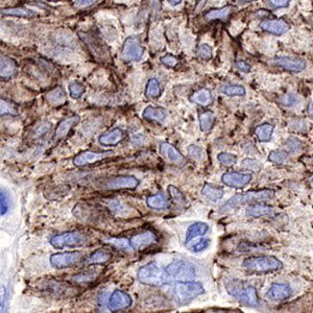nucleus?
I'll return each instance as SVG.
<instances>
[{"mask_svg": "<svg viewBox=\"0 0 313 313\" xmlns=\"http://www.w3.org/2000/svg\"><path fill=\"white\" fill-rule=\"evenodd\" d=\"M209 231V225L205 222H195L192 223L187 230L186 238H185V244L190 243L193 239H195L198 236H204Z\"/></svg>", "mask_w": 313, "mask_h": 313, "instance_id": "22", "label": "nucleus"}, {"mask_svg": "<svg viewBox=\"0 0 313 313\" xmlns=\"http://www.w3.org/2000/svg\"><path fill=\"white\" fill-rule=\"evenodd\" d=\"M18 114V108L16 104L12 101H9L7 99H2V116L6 115H17Z\"/></svg>", "mask_w": 313, "mask_h": 313, "instance_id": "39", "label": "nucleus"}, {"mask_svg": "<svg viewBox=\"0 0 313 313\" xmlns=\"http://www.w3.org/2000/svg\"><path fill=\"white\" fill-rule=\"evenodd\" d=\"M224 286L227 294L235 298L242 305L253 308L259 306V297L254 286L233 278L225 280Z\"/></svg>", "mask_w": 313, "mask_h": 313, "instance_id": "1", "label": "nucleus"}, {"mask_svg": "<svg viewBox=\"0 0 313 313\" xmlns=\"http://www.w3.org/2000/svg\"><path fill=\"white\" fill-rule=\"evenodd\" d=\"M138 280L144 285L154 287H160L166 284H169L172 281L166 269L160 267L155 262L146 264L139 269Z\"/></svg>", "mask_w": 313, "mask_h": 313, "instance_id": "3", "label": "nucleus"}, {"mask_svg": "<svg viewBox=\"0 0 313 313\" xmlns=\"http://www.w3.org/2000/svg\"><path fill=\"white\" fill-rule=\"evenodd\" d=\"M5 297H6V288H2V311H4V305H5Z\"/></svg>", "mask_w": 313, "mask_h": 313, "instance_id": "54", "label": "nucleus"}, {"mask_svg": "<svg viewBox=\"0 0 313 313\" xmlns=\"http://www.w3.org/2000/svg\"><path fill=\"white\" fill-rule=\"evenodd\" d=\"M50 128H51V124H50L49 122L45 121L44 123H42V124L40 125V127L37 128V130H36V132H35L36 137H37V138H39V137H43L44 135H46V134L49 132Z\"/></svg>", "mask_w": 313, "mask_h": 313, "instance_id": "48", "label": "nucleus"}, {"mask_svg": "<svg viewBox=\"0 0 313 313\" xmlns=\"http://www.w3.org/2000/svg\"><path fill=\"white\" fill-rule=\"evenodd\" d=\"M97 274L95 273H82V274H79L77 276H74L73 277V280L78 282V283H82V282H89L91 280H93L95 277H96Z\"/></svg>", "mask_w": 313, "mask_h": 313, "instance_id": "49", "label": "nucleus"}, {"mask_svg": "<svg viewBox=\"0 0 313 313\" xmlns=\"http://www.w3.org/2000/svg\"><path fill=\"white\" fill-rule=\"evenodd\" d=\"M312 182H313V178H312Z\"/></svg>", "mask_w": 313, "mask_h": 313, "instance_id": "59", "label": "nucleus"}, {"mask_svg": "<svg viewBox=\"0 0 313 313\" xmlns=\"http://www.w3.org/2000/svg\"><path fill=\"white\" fill-rule=\"evenodd\" d=\"M209 244H210V240H209V239H201L198 242H196L191 247V250L194 253L203 252V250H205L209 246Z\"/></svg>", "mask_w": 313, "mask_h": 313, "instance_id": "50", "label": "nucleus"}, {"mask_svg": "<svg viewBox=\"0 0 313 313\" xmlns=\"http://www.w3.org/2000/svg\"><path fill=\"white\" fill-rule=\"evenodd\" d=\"M111 155V152H103V153H96V152H82L74 157L73 164L76 167H83L93 163H96L100 160L108 158Z\"/></svg>", "mask_w": 313, "mask_h": 313, "instance_id": "15", "label": "nucleus"}, {"mask_svg": "<svg viewBox=\"0 0 313 313\" xmlns=\"http://www.w3.org/2000/svg\"><path fill=\"white\" fill-rule=\"evenodd\" d=\"M80 118L78 115H71L67 118H65L64 120H62L58 128L55 129V133H54V136H55V139L56 140H62L64 139L68 134L69 132L73 129V127H75L76 124H78Z\"/></svg>", "mask_w": 313, "mask_h": 313, "instance_id": "18", "label": "nucleus"}, {"mask_svg": "<svg viewBox=\"0 0 313 313\" xmlns=\"http://www.w3.org/2000/svg\"><path fill=\"white\" fill-rule=\"evenodd\" d=\"M220 91L226 96H244L246 93L245 88L241 85H225Z\"/></svg>", "mask_w": 313, "mask_h": 313, "instance_id": "35", "label": "nucleus"}, {"mask_svg": "<svg viewBox=\"0 0 313 313\" xmlns=\"http://www.w3.org/2000/svg\"><path fill=\"white\" fill-rule=\"evenodd\" d=\"M202 194L207 197L209 201L217 202L223 196V189L220 187H216L214 185L206 184L202 189Z\"/></svg>", "mask_w": 313, "mask_h": 313, "instance_id": "31", "label": "nucleus"}, {"mask_svg": "<svg viewBox=\"0 0 313 313\" xmlns=\"http://www.w3.org/2000/svg\"><path fill=\"white\" fill-rule=\"evenodd\" d=\"M160 153L172 163L182 164L185 162V157L175 148L173 144L163 142L160 144Z\"/></svg>", "mask_w": 313, "mask_h": 313, "instance_id": "19", "label": "nucleus"}, {"mask_svg": "<svg viewBox=\"0 0 313 313\" xmlns=\"http://www.w3.org/2000/svg\"><path fill=\"white\" fill-rule=\"evenodd\" d=\"M236 67L239 71L241 72H244V73H247L250 71V65L248 64L247 62L245 61H242V60H238L236 62Z\"/></svg>", "mask_w": 313, "mask_h": 313, "instance_id": "52", "label": "nucleus"}, {"mask_svg": "<svg viewBox=\"0 0 313 313\" xmlns=\"http://www.w3.org/2000/svg\"><path fill=\"white\" fill-rule=\"evenodd\" d=\"M167 2H168V4L172 5L173 7H176L182 3V0H167Z\"/></svg>", "mask_w": 313, "mask_h": 313, "instance_id": "56", "label": "nucleus"}, {"mask_svg": "<svg viewBox=\"0 0 313 313\" xmlns=\"http://www.w3.org/2000/svg\"><path fill=\"white\" fill-rule=\"evenodd\" d=\"M140 182L133 176H120L115 177L103 184V188L109 190H120V189H135L139 186Z\"/></svg>", "mask_w": 313, "mask_h": 313, "instance_id": "10", "label": "nucleus"}, {"mask_svg": "<svg viewBox=\"0 0 313 313\" xmlns=\"http://www.w3.org/2000/svg\"><path fill=\"white\" fill-rule=\"evenodd\" d=\"M112 258V254L109 252L108 249L104 248H99L95 252L89 256L83 263L85 265H93V264H102L108 262Z\"/></svg>", "mask_w": 313, "mask_h": 313, "instance_id": "26", "label": "nucleus"}, {"mask_svg": "<svg viewBox=\"0 0 313 313\" xmlns=\"http://www.w3.org/2000/svg\"><path fill=\"white\" fill-rule=\"evenodd\" d=\"M274 213V209L266 206V205H261V204H256L250 206L247 210L246 214L250 217H261V216H266V215H271Z\"/></svg>", "mask_w": 313, "mask_h": 313, "instance_id": "29", "label": "nucleus"}, {"mask_svg": "<svg viewBox=\"0 0 313 313\" xmlns=\"http://www.w3.org/2000/svg\"><path fill=\"white\" fill-rule=\"evenodd\" d=\"M188 152H189L190 156L193 157L194 159H201V157H202V150L195 145L189 146V148H188Z\"/></svg>", "mask_w": 313, "mask_h": 313, "instance_id": "53", "label": "nucleus"}, {"mask_svg": "<svg viewBox=\"0 0 313 313\" xmlns=\"http://www.w3.org/2000/svg\"><path fill=\"white\" fill-rule=\"evenodd\" d=\"M160 61L163 65H165L166 67H169V68H176L179 63L178 59L173 54H165L164 56L160 59Z\"/></svg>", "mask_w": 313, "mask_h": 313, "instance_id": "45", "label": "nucleus"}, {"mask_svg": "<svg viewBox=\"0 0 313 313\" xmlns=\"http://www.w3.org/2000/svg\"><path fill=\"white\" fill-rule=\"evenodd\" d=\"M165 269L172 280L180 282L193 281L196 276L195 266L192 263L184 260L174 261L169 265H167Z\"/></svg>", "mask_w": 313, "mask_h": 313, "instance_id": "6", "label": "nucleus"}, {"mask_svg": "<svg viewBox=\"0 0 313 313\" xmlns=\"http://www.w3.org/2000/svg\"><path fill=\"white\" fill-rule=\"evenodd\" d=\"M292 294V289L288 284L275 283L270 286L267 291V298L271 301L287 300Z\"/></svg>", "mask_w": 313, "mask_h": 313, "instance_id": "17", "label": "nucleus"}, {"mask_svg": "<svg viewBox=\"0 0 313 313\" xmlns=\"http://www.w3.org/2000/svg\"><path fill=\"white\" fill-rule=\"evenodd\" d=\"M215 115L211 111H205L200 114L198 120H200V127L203 132H209L215 123Z\"/></svg>", "mask_w": 313, "mask_h": 313, "instance_id": "33", "label": "nucleus"}, {"mask_svg": "<svg viewBox=\"0 0 313 313\" xmlns=\"http://www.w3.org/2000/svg\"><path fill=\"white\" fill-rule=\"evenodd\" d=\"M2 16H12V17L31 19V18L36 17L37 13L30 9L17 7V8H8V9L2 10Z\"/></svg>", "mask_w": 313, "mask_h": 313, "instance_id": "28", "label": "nucleus"}, {"mask_svg": "<svg viewBox=\"0 0 313 313\" xmlns=\"http://www.w3.org/2000/svg\"><path fill=\"white\" fill-rule=\"evenodd\" d=\"M146 204L151 208L155 209V210H164V209L168 208L169 203L165 197L163 193H158L156 195H150L146 198Z\"/></svg>", "mask_w": 313, "mask_h": 313, "instance_id": "30", "label": "nucleus"}, {"mask_svg": "<svg viewBox=\"0 0 313 313\" xmlns=\"http://www.w3.org/2000/svg\"><path fill=\"white\" fill-rule=\"evenodd\" d=\"M275 197V191L270 189H263V190H257V191H248L242 194H236L233 197L226 201L221 207V212H227L234 210L235 208H238L245 204L250 203H257L262 201H268L273 200Z\"/></svg>", "mask_w": 313, "mask_h": 313, "instance_id": "2", "label": "nucleus"}, {"mask_svg": "<svg viewBox=\"0 0 313 313\" xmlns=\"http://www.w3.org/2000/svg\"><path fill=\"white\" fill-rule=\"evenodd\" d=\"M212 94L211 91L207 88L198 89L197 91L193 92L190 96V101L194 102L201 107H207L212 102Z\"/></svg>", "mask_w": 313, "mask_h": 313, "instance_id": "24", "label": "nucleus"}, {"mask_svg": "<svg viewBox=\"0 0 313 313\" xmlns=\"http://www.w3.org/2000/svg\"><path fill=\"white\" fill-rule=\"evenodd\" d=\"M142 116H143L144 119L149 120V121L161 122V121L165 120V118L167 117V113L163 108L149 106V107H146L144 109Z\"/></svg>", "mask_w": 313, "mask_h": 313, "instance_id": "25", "label": "nucleus"}, {"mask_svg": "<svg viewBox=\"0 0 313 313\" xmlns=\"http://www.w3.org/2000/svg\"><path fill=\"white\" fill-rule=\"evenodd\" d=\"M299 101V97L296 94H286L279 98V102L285 107H292Z\"/></svg>", "mask_w": 313, "mask_h": 313, "instance_id": "43", "label": "nucleus"}, {"mask_svg": "<svg viewBox=\"0 0 313 313\" xmlns=\"http://www.w3.org/2000/svg\"><path fill=\"white\" fill-rule=\"evenodd\" d=\"M242 166L246 169L254 170V172H259L262 167V164L254 159H243L242 160Z\"/></svg>", "mask_w": 313, "mask_h": 313, "instance_id": "44", "label": "nucleus"}, {"mask_svg": "<svg viewBox=\"0 0 313 313\" xmlns=\"http://www.w3.org/2000/svg\"><path fill=\"white\" fill-rule=\"evenodd\" d=\"M157 242V236L152 231H145L134 235L130 240V245L133 249L139 250L148 247Z\"/></svg>", "mask_w": 313, "mask_h": 313, "instance_id": "16", "label": "nucleus"}, {"mask_svg": "<svg viewBox=\"0 0 313 313\" xmlns=\"http://www.w3.org/2000/svg\"><path fill=\"white\" fill-rule=\"evenodd\" d=\"M17 72V64L16 62L7 56L2 55L0 58V76L3 79H8L13 77Z\"/></svg>", "mask_w": 313, "mask_h": 313, "instance_id": "21", "label": "nucleus"}, {"mask_svg": "<svg viewBox=\"0 0 313 313\" xmlns=\"http://www.w3.org/2000/svg\"><path fill=\"white\" fill-rule=\"evenodd\" d=\"M232 12H233L232 6H225L220 9H212L207 11L204 17L208 21H214V20L225 21L230 16H231Z\"/></svg>", "mask_w": 313, "mask_h": 313, "instance_id": "23", "label": "nucleus"}, {"mask_svg": "<svg viewBox=\"0 0 313 313\" xmlns=\"http://www.w3.org/2000/svg\"><path fill=\"white\" fill-rule=\"evenodd\" d=\"M10 208V203L8 195L5 191L2 190V194H0V210H2V215H5Z\"/></svg>", "mask_w": 313, "mask_h": 313, "instance_id": "46", "label": "nucleus"}, {"mask_svg": "<svg viewBox=\"0 0 313 313\" xmlns=\"http://www.w3.org/2000/svg\"><path fill=\"white\" fill-rule=\"evenodd\" d=\"M242 267L250 273H268V271L279 270L283 267V263L274 256L249 257L242 262Z\"/></svg>", "mask_w": 313, "mask_h": 313, "instance_id": "5", "label": "nucleus"}, {"mask_svg": "<svg viewBox=\"0 0 313 313\" xmlns=\"http://www.w3.org/2000/svg\"><path fill=\"white\" fill-rule=\"evenodd\" d=\"M82 254L80 252H70V253H58L50 256V265L54 268L62 269L66 267H71L82 260Z\"/></svg>", "mask_w": 313, "mask_h": 313, "instance_id": "9", "label": "nucleus"}, {"mask_svg": "<svg viewBox=\"0 0 313 313\" xmlns=\"http://www.w3.org/2000/svg\"><path fill=\"white\" fill-rule=\"evenodd\" d=\"M196 55L203 61H209L213 58V48L206 43L201 44L196 50Z\"/></svg>", "mask_w": 313, "mask_h": 313, "instance_id": "38", "label": "nucleus"}, {"mask_svg": "<svg viewBox=\"0 0 313 313\" xmlns=\"http://www.w3.org/2000/svg\"><path fill=\"white\" fill-rule=\"evenodd\" d=\"M167 191H168L172 200L178 205V206H185L187 203V200L185 197V195L183 194V192L177 188L174 185H169L168 188H167Z\"/></svg>", "mask_w": 313, "mask_h": 313, "instance_id": "36", "label": "nucleus"}, {"mask_svg": "<svg viewBox=\"0 0 313 313\" xmlns=\"http://www.w3.org/2000/svg\"><path fill=\"white\" fill-rule=\"evenodd\" d=\"M68 89H69V93H70V96L74 99H78L82 96V94L85 93L86 91V88L85 86L82 85L81 82L77 81V80H73L71 82H69L68 85Z\"/></svg>", "mask_w": 313, "mask_h": 313, "instance_id": "37", "label": "nucleus"}, {"mask_svg": "<svg viewBox=\"0 0 313 313\" xmlns=\"http://www.w3.org/2000/svg\"><path fill=\"white\" fill-rule=\"evenodd\" d=\"M253 176L250 174H241V173H225L221 177V182L232 188H241L246 186L252 181Z\"/></svg>", "mask_w": 313, "mask_h": 313, "instance_id": "14", "label": "nucleus"}, {"mask_svg": "<svg viewBox=\"0 0 313 313\" xmlns=\"http://www.w3.org/2000/svg\"><path fill=\"white\" fill-rule=\"evenodd\" d=\"M275 127L270 123H263L258 125L255 130V135L257 136L258 140L261 142H268L273 136Z\"/></svg>", "mask_w": 313, "mask_h": 313, "instance_id": "32", "label": "nucleus"}, {"mask_svg": "<svg viewBox=\"0 0 313 313\" xmlns=\"http://www.w3.org/2000/svg\"><path fill=\"white\" fill-rule=\"evenodd\" d=\"M87 241L86 236L79 232H64L53 236L50 239V244L53 247L61 248L65 246H78L85 244Z\"/></svg>", "mask_w": 313, "mask_h": 313, "instance_id": "8", "label": "nucleus"}, {"mask_svg": "<svg viewBox=\"0 0 313 313\" xmlns=\"http://www.w3.org/2000/svg\"><path fill=\"white\" fill-rule=\"evenodd\" d=\"M287 158H288L287 153L282 152V151H274L269 154L268 161L281 164V163H284L287 160Z\"/></svg>", "mask_w": 313, "mask_h": 313, "instance_id": "42", "label": "nucleus"}, {"mask_svg": "<svg viewBox=\"0 0 313 313\" xmlns=\"http://www.w3.org/2000/svg\"><path fill=\"white\" fill-rule=\"evenodd\" d=\"M161 92H162V89H161L160 81L157 78H151L148 81V85H146L145 96L150 99H155L161 95Z\"/></svg>", "mask_w": 313, "mask_h": 313, "instance_id": "34", "label": "nucleus"}, {"mask_svg": "<svg viewBox=\"0 0 313 313\" xmlns=\"http://www.w3.org/2000/svg\"><path fill=\"white\" fill-rule=\"evenodd\" d=\"M145 48L136 37H130L124 41L121 48V59L124 62H138L142 59Z\"/></svg>", "mask_w": 313, "mask_h": 313, "instance_id": "7", "label": "nucleus"}, {"mask_svg": "<svg viewBox=\"0 0 313 313\" xmlns=\"http://www.w3.org/2000/svg\"><path fill=\"white\" fill-rule=\"evenodd\" d=\"M255 0H240V3L242 4H247V3H253Z\"/></svg>", "mask_w": 313, "mask_h": 313, "instance_id": "57", "label": "nucleus"}, {"mask_svg": "<svg viewBox=\"0 0 313 313\" xmlns=\"http://www.w3.org/2000/svg\"><path fill=\"white\" fill-rule=\"evenodd\" d=\"M45 98L50 104H52V106H61V104H64L66 102L67 96L64 89H63L61 86H58L54 89L50 90L46 94Z\"/></svg>", "mask_w": 313, "mask_h": 313, "instance_id": "27", "label": "nucleus"}, {"mask_svg": "<svg viewBox=\"0 0 313 313\" xmlns=\"http://www.w3.org/2000/svg\"><path fill=\"white\" fill-rule=\"evenodd\" d=\"M273 63L276 66L281 67L284 70L295 73L303 71L307 66L305 60L294 56H277L273 60Z\"/></svg>", "mask_w": 313, "mask_h": 313, "instance_id": "11", "label": "nucleus"}, {"mask_svg": "<svg viewBox=\"0 0 313 313\" xmlns=\"http://www.w3.org/2000/svg\"><path fill=\"white\" fill-rule=\"evenodd\" d=\"M259 27L263 32L270 34V35H274V36H282L290 30L289 24L282 19L263 20L262 22L259 24Z\"/></svg>", "mask_w": 313, "mask_h": 313, "instance_id": "12", "label": "nucleus"}, {"mask_svg": "<svg viewBox=\"0 0 313 313\" xmlns=\"http://www.w3.org/2000/svg\"><path fill=\"white\" fill-rule=\"evenodd\" d=\"M205 292L204 285L201 282L178 281L174 286L173 296L174 300L179 305H185L190 303Z\"/></svg>", "mask_w": 313, "mask_h": 313, "instance_id": "4", "label": "nucleus"}, {"mask_svg": "<svg viewBox=\"0 0 313 313\" xmlns=\"http://www.w3.org/2000/svg\"><path fill=\"white\" fill-rule=\"evenodd\" d=\"M133 303L130 295L125 294L121 290H115L109 300V309L113 312L128 309Z\"/></svg>", "mask_w": 313, "mask_h": 313, "instance_id": "13", "label": "nucleus"}, {"mask_svg": "<svg viewBox=\"0 0 313 313\" xmlns=\"http://www.w3.org/2000/svg\"><path fill=\"white\" fill-rule=\"evenodd\" d=\"M285 148L289 153H299L302 150V142L297 138H289L285 142Z\"/></svg>", "mask_w": 313, "mask_h": 313, "instance_id": "41", "label": "nucleus"}, {"mask_svg": "<svg viewBox=\"0 0 313 313\" xmlns=\"http://www.w3.org/2000/svg\"><path fill=\"white\" fill-rule=\"evenodd\" d=\"M217 159H218L219 163L224 167H231L237 161V157L233 154H230V153H221L217 156Z\"/></svg>", "mask_w": 313, "mask_h": 313, "instance_id": "40", "label": "nucleus"}, {"mask_svg": "<svg viewBox=\"0 0 313 313\" xmlns=\"http://www.w3.org/2000/svg\"><path fill=\"white\" fill-rule=\"evenodd\" d=\"M76 8H89L95 5L98 0H73Z\"/></svg>", "mask_w": 313, "mask_h": 313, "instance_id": "51", "label": "nucleus"}, {"mask_svg": "<svg viewBox=\"0 0 313 313\" xmlns=\"http://www.w3.org/2000/svg\"><path fill=\"white\" fill-rule=\"evenodd\" d=\"M307 111H308L309 116H310V117H313V102H309Z\"/></svg>", "mask_w": 313, "mask_h": 313, "instance_id": "55", "label": "nucleus"}, {"mask_svg": "<svg viewBox=\"0 0 313 313\" xmlns=\"http://www.w3.org/2000/svg\"><path fill=\"white\" fill-rule=\"evenodd\" d=\"M123 139H124V132L121 129L117 128L100 135L98 141L101 145L104 146H115L118 143H120Z\"/></svg>", "mask_w": 313, "mask_h": 313, "instance_id": "20", "label": "nucleus"}, {"mask_svg": "<svg viewBox=\"0 0 313 313\" xmlns=\"http://www.w3.org/2000/svg\"><path fill=\"white\" fill-rule=\"evenodd\" d=\"M48 2H60V0H48Z\"/></svg>", "mask_w": 313, "mask_h": 313, "instance_id": "58", "label": "nucleus"}, {"mask_svg": "<svg viewBox=\"0 0 313 313\" xmlns=\"http://www.w3.org/2000/svg\"><path fill=\"white\" fill-rule=\"evenodd\" d=\"M291 0H268V5L270 8H273L275 10L279 9H285L288 8L290 5Z\"/></svg>", "mask_w": 313, "mask_h": 313, "instance_id": "47", "label": "nucleus"}]
</instances>
